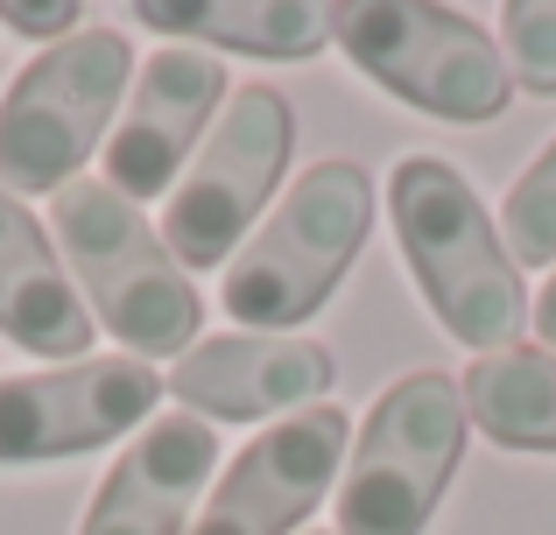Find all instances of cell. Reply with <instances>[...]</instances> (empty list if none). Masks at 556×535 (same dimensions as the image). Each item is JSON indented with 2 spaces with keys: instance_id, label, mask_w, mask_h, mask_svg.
Returning <instances> with one entry per match:
<instances>
[{
  "instance_id": "cell-8",
  "label": "cell",
  "mask_w": 556,
  "mask_h": 535,
  "mask_svg": "<svg viewBox=\"0 0 556 535\" xmlns=\"http://www.w3.org/2000/svg\"><path fill=\"white\" fill-rule=\"evenodd\" d=\"M163 373L149 359H71L50 373L0 381V466H50L113 444L121 430H141L155 416Z\"/></svg>"
},
{
  "instance_id": "cell-13",
  "label": "cell",
  "mask_w": 556,
  "mask_h": 535,
  "mask_svg": "<svg viewBox=\"0 0 556 535\" xmlns=\"http://www.w3.org/2000/svg\"><path fill=\"white\" fill-rule=\"evenodd\" d=\"M0 339L36 359H64V367L92 345V310L14 191H0Z\"/></svg>"
},
{
  "instance_id": "cell-7",
  "label": "cell",
  "mask_w": 556,
  "mask_h": 535,
  "mask_svg": "<svg viewBox=\"0 0 556 535\" xmlns=\"http://www.w3.org/2000/svg\"><path fill=\"white\" fill-rule=\"evenodd\" d=\"M289 149H296L289 99L275 92V85H232L212 141H198L184 183L163 205V247L177 254L184 275L232 262L240 233L261 219V205H268L275 183H282Z\"/></svg>"
},
{
  "instance_id": "cell-16",
  "label": "cell",
  "mask_w": 556,
  "mask_h": 535,
  "mask_svg": "<svg viewBox=\"0 0 556 535\" xmlns=\"http://www.w3.org/2000/svg\"><path fill=\"white\" fill-rule=\"evenodd\" d=\"M501 240L515 254V268H549L556 262V141L515 177L501 205Z\"/></svg>"
},
{
  "instance_id": "cell-5",
  "label": "cell",
  "mask_w": 556,
  "mask_h": 535,
  "mask_svg": "<svg viewBox=\"0 0 556 535\" xmlns=\"http://www.w3.org/2000/svg\"><path fill=\"white\" fill-rule=\"evenodd\" d=\"M465 458V387L422 367L374 395L339 480V535H422Z\"/></svg>"
},
{
  "instance_id": "cell-18",
  "label": "cell",
  "mask_w": 556,
  "mask_h": 535,
  "mask_svg": "<svg viewBox=\"0 0 556 535\" xmlns=\"http://www.w3.org/2000/svg\"><path fill=\"white\" fill-rule=\"evenodd\" d=\"M0 22H8L14 36H56V42H64L71 28H78V8H22V0H8Z\"/></svg>"
},
{
  "instance_id": "cell-2",
  "label": "cell",
  "mask_w": 556,
  "mask_h": 535,
  "mask_svg": "<svg viewBox=\"0 0 556 535\" xmlns=\"http://www.w3.org/2000/svg\"><path fill=\"white\" fill-rule=\"evenodd\" d=\"M50 226H56V254L85 282L92 324H106L127 345V359H163V353L184 359L190 353L198 317H204L198 289L177 268V254L163 247V233L106 177L64 183L50 205Z\"/></svg>"
},
{
  "instance_id": "cell-14",
  "label": "cell",
  "mask_w": 556,
  "mask_h": 535,
  "mask_svg": "<svg viewBox=\"0 0 556 535\" xmlns=\"http://www.w3.org/2000/svg\"><path fill=\"white\" fill-rule=\"evenodd\" d=\"M141 28H163V36H198L218 50L240 56H282V64H303L317 56L331 36H339V8H303V0H141L135 8Z\"/></svg>"
},
{
  "instance_id": "cell-4",
  "label": "cell",
  "mask_w": 556,
  "mask_h": 535,
  "mask_svg": "<svg viewBox=\"0 0 556 535\" xmlns=\"http://www.w3.org/2000/svg\"><path fill=\"white\" fill-rule=\"evenodd\" d=\"M135 78V50L113 28H78L28 56L0 92V191L42 198L78 183L85 155L106 149V127Z\"/></svg>"
},
{
  "instance_id": "cell-19",
  "label": "cell",
  "mask_w": 556,
  "mask_h": 535,
  "mask_svg": "<svg viewBox=\"0 0 556 535\" xmlns=\"http://www.w3.org/2000/svg\"><path fill=\"white\" fill-rule=\"evenodd\" d=\"M529 324L543 331V353H556V275L543 282V296H535V310H529Z\"/></svg>"
},
{
  "instance_id": "cell-3",
  "label": "cell",
  "mask_w": 556,
  "mask_h": 535,
  "mask_svg": "<svg viewBox=\"0 0 556 535\" xmlns=\"http://www.w3.org/2000/svg\"><path fill=\"white\" fill-rule=\"evenodd\" d=\"M374 226V177L359 163H311L296 191L254 226L240 254L218 275L226 317L254 331H282L325 310V296L345 282Z\"/></svg>"
},
{
  "instance_id": "cell-9",
  "label": "cell",
  "mask_w": 556,
  "mask_h": 535,
  "mask_svg": "<svg viewBox=\"0 0 556 535\" xmlns=\"http://www.w3.org/2000/svg\"><path fill=\"white\" fill-rule=\"evenodd\" d=\"M345 444H353V423L331 402L261 430L226 466V480L212 486V500L190 522V535H289L325 500V486L339 480Z\"/></svg>"
},
{
  "instance_id": "cell-1",
  "label": "cell",
  "mask_w": 556,
  "mask_h": 535,
  "mask_svg": "<svg viewBox=\"0 0 556 535\" xmlns=\"http://www.w3.org/2000/svg\"><path fill=\"white\" fill-rule=\"evenodd\" d=\"M388 219L437 324L472 353H507L529 324V296L472 183L444 155H402L388 177Z\"/></svg>"
},
{
  "instance_id": "cell-15",
  "label": "cell",
  "mask_w": 556,
  "mask_h": 535,
  "mask_svg": "<svg viewBox=\"0 0 556 535\" xmlns=\"http://www.w3.org/2000/svg\"><path fill=\"white\" fill-rule=\"evenodd\" d=\"M465 416L507 451H556V353L507 345L465 367Z\"/></svg>"
},
{
  "instance_id": "cell-12",
  "label": "cell",
  "mask_w": 556,
  "mask_h": 535,
  "mask_svg": "<svg viewBox=\"0 0 556 535\" xmlns=\"http://www.w3.org/2000/svg\"><path fill=\"white\" fill-rule=\"evenodd\" d=\"M218 430L204 416H155L99 480L78 535H190V508L212 486Z\"/></svg>"
},
{
  "instance_id": "cell-10",
  "label": "cell",
  "mask_w": 556,
  "mask_h": 535,
  "mask_svg": "<svg viewBox=\"0 0 556 535\" xmlns=\"http://www.w3.org/2000/svg\"><path fill=\"white\" fill-rule=\"evenodd\" d=\"M218 99H232L226 64L212 50H190V42H169L141 64L135 92L121 106V127L106 135V183L135 205V198H163L177 183L184 155L198 149L204 120H212Z\"/></svg>"
},
{
  "instance_id": "cell-11",
  "label": "cell",
  "mask_w": 556,
  "mask_h": 535,
  "mask_svg": "<svg viewBox=\"0 0 556 535\" xmlns=\"http://www.w3.org/2000/svg\"><path fill=\"white\" fill-rule=\"evenodd\" d=\"M339 359L317 339H282V331H232V339H204L190 345L169 373V395L190 416L212 423H261L282 409H311L331 395Z\"/></svg>"
},
{
  "instance_id": "cell-17",
  "label": "cell",
  "mask_w": 556,
  "mask_h": 535,
  "mask_svg": "<svg viewBox=\"0 0 556 535\" xmlns=\"http://www.w3.org/2000/svg\"><path fill=\"white\" fill-rule=\"evenodd\" d=\"M501 42H507V64H515L521 92L556 99V0H515V8H501Z\"/></svg>"
},
{
  "instance_id": "cell-6",
  "label": "cell",
  "mask_w": 556,
  "mask_h": 535,
  "mask_svg": "<svg viewBox=\"0 0 556 535\" xmlns=\"http://www.w3.org/2000/svg\"><path fill=\"white\" fill-rule=\"evenodd\" d=\"M339 42L353 56V71H367L380 92H394L402 106L437 113L451 127H486L507 113L515 85L493 50V36H479L465 14L422 8V0H353L339 8Z\"/></svg>"
}]
</instances>
